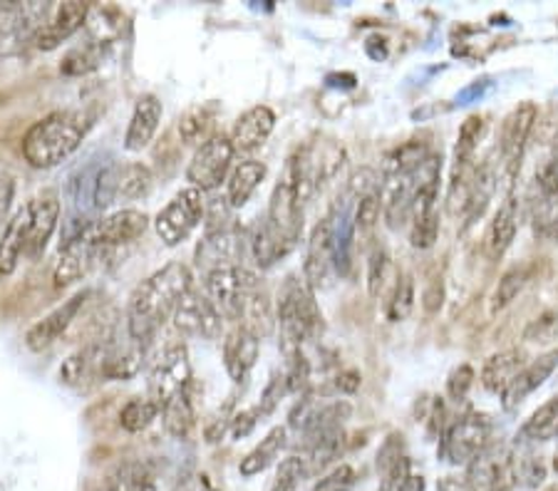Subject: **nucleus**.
<instances>
[{
    "label": "nucleus",
    "instance_id": "nucleus-10",
    "mask_svg": "<svg viewBox=\"0 0 558 491\" xmlns=\"http://www.w3.org/2000/svg\"><path fill=\"white\" fill-rule=\"evenodd\" d=\"M192 385V360L186 345H172L161 353L149 372V400L161 407L182 395Z\"/></svg>",
    "mask_w": 558,
    "mask_h": 491
},
{
    "label": "nucleus",
    "instance_id": "nucleus-52",
    "mask_svg": "<svg viewBox=\"0 0 558 491\" xmlns=\"http://www.w3.org/2000/svg\"><path fill=\"white\" fill-rule=\"evenodd\" d=\"M258 419H260V415H258L256 407L254 409H244V413H239L236 417L231 419V434L236 437V440L251 434V430H254Z\"/></svg>",
    "mask_w": 558,
    "mask_h": 491
},
{
    "label": "nucleus",
    "instance_id": "nucleus-1",
    "mask_svg": "<svg viewBox=\"0 0 558 491\" xmlns=\"http://www.w3.org/2000/svg\"><path fill=\"white\" fill-rule=\"evenodd\" d=\"M194 289L192 271L184 263H167L151 273L137 291L132 293L128 308V333L142 345H149L159 328L174 318L179 303Z\"/></svg>",
    "mask_w": 558,
    "mask_h": 491
},
{
    "label": "nucleus",
    "instance_id": "nucleus-56",
    "mask_svg": "<svg viewBox=\"0 0 558 491\" xmlns=\"http://www.w3.org/2000/svg\"><path fill=\"white\" fill-rule=\"evenodd\" d=\"M360 382H363V378H360V372L345 370V372H340L338 378H336V388L340 392H345V395H353V392L360 390Z\"/></svg>",
    "mask_w": 558,
    "mask_h": 491
},
{
    "label": "nucleus",
    "instance_id": "nucleus-3",
    "mask_svg": "<svg viewBox=\"0 0 558 491\" xmlns=\"http://www.w3.org/2000/svg\"><path fill=\"white\" fill-rule=\"evenodd\" d=\"M89 130L85 112L60 110L35 122L23 137V157L35 169H52L70 159Z\"/></svg>",
    "mask_w": 558,
    "mask_h": 491
},
{
    "label": "nucleus",
    "instance_id": "nucleus-17",
    "mask_svg": "<svg viewBox=\"0 0 558 491\" xmlns=\"http://www.w3.org/2000/svg\"><path fill=\"white\" fill-rule=\"evenodd\" d=\"M87 234V231H85ZM110 251V248L97 246L95 241L87 236H80L72 244L60 248V258L56 263V285L58 289H68V285L83 281L93 268L100 263V258Z\"/></svg>",
    "mask_w": 558,
    "mask_h": 491
},
{
    "label": "nucleus",
    "instance_id": "nucleus-19",
    "mask_svg": "<svg viewBox=\"0 0 558 491\" xmlns=\"http://www.w3.org/2000/svg\"><path fill=\"white\" fill-rule=\"evenodd\" d=\"M87 298H89V293L83 291V293H77V296L68 298L52 312H48V316L38 320V323H35L28 333H25V345H28L33 353H43L45 347L58 343L60 335L65 333V330L72 326V320L77 318V312L83 310Z\"/></svg>",
    "mask_w": 558,
    "mask_h": 491
},
{
    "label": "nucleus",
    "instance_id": "nucleus-40",
    "mask_svg": "<svg viewBox=\"0 0 558 491\" xmlns=\"http://www.w3.org/2000/svg\"><path fill=\"white\" fill-rule=\"evenodd\" d=\"M93 375H97L93 347H85V351L70 355L60 368V380L65 382V385H83V382L87 378H93Z\"/></svg>",
    "mask_w": 558,
    "mask_h": 491
},
{
    "label": "nucleus",
    "instance_id": "nucleus-6",
    "mask_svg": "<svg viewBox=\"0 0 558 491\" xmlns=\"http://www.w3.org/2000/svg\"><path fill=\"white\" fill-rule=\"evenodd\" d=\"M260 289V281L254 271L244 266H229L216 268V271L206 273L204 293L214 303L223 320H244V312L248 308V300Z\"/></svg>",
    "mask_w": 558,
    "mask_h": 491
},
{
    "label": "nucleus",
    "instance_id": "nucleus-12",
    "mask_svg": "<svg viewBox=\"0 0 558 491\" xmlns=\"http://www.w3.org/2000/svg\"><path fill=\"white\" fill-rule=\"evenodd\" d=\"M511 452L501 444H489L470 467H466L464 491H509L514 487Z\"/></svg>",
    "mask_w": 558,
    "mask_h": 491
},
{
    "label": "nucleus",
    "instance_id": "nucleus-5",
    "mask_svg": "<svg viewBox=\"0 0 558 491\" xmlns=\"http://www.w3.org/2000/svg\"><path fill=\"white\" fill-rule=\"evenodd\" d=\"M494 422L489 415L470 413L459 415L439 434V459L452 467H470L480 454L492 444Z\"/></svg>",
    "mask_w": 558,
    "mask_h": 491
},
{
    "label": "nucleus",
    "instance_id": "nucleus-46",
    "mask_svg": "<svg viewBox=\"0 0 558 491\" xmlns=\"http://www.w3.org/2000/svg\"><path fill=\"white\" fill-rule=\"evenodd\" d=\"M355 481V469L350 467V464H338V467L330 469L326 477L315 481L313 491H353Z\"/></svg>",
    "mask_w": 558,
    "mask_h": 491
},
{
    "label": "nucleus",
    "instance_id": "nucleus-34",
    "mask_svg": "<svg viewBox=\"0 0 558 491\" xmlns=\"http://www.w3.org/2000/svg\"><path fill=\"white\" fill-rule=\"evenodd\" d=\"M151 172L144 164H122L117 172V201H134L151 192Z\"/></svg>",
    "mask_w": 558,
    "mask_h": 491
},
{
    "label": "nucleus",
    "instance_id": "nucleus-7",
    "mask_svg": "<svg viewBox=\"0 0 558 491\" xmlns=\"http://www.w3.org/2000/svg\"><path fill=\"white\" fill-rule=\"evenodd\" d=\"M343 151L332 142H315V145L301 147L295 155L288 159L286 164V182L293 184L299 199L305 201L326 184V179L338 172V167L343 164Z\"/></svg>",
    "mask_w": 558,
    "mask_h": 491
},
{
    "label": "nucleus",
    "instance_id": "nucleus-20",
    "mask_svg": "<svg viewBox=\"0 0 558 491\" xmlns=\"http://www.w3.org/2000/svg\"><path fill=\"white\" fill-rule=\"evenodd\" d=\"M276 127V112L266 105H256L246 110L233 124L231 132V145L236 155H251L266 145V139L271 137Z\"/></svg>",
    "mask_w": 558,
    "mask_h": 491
},
{
    "label": "nucleus",
    "instance_id": "nucleus-24",
    "mask_svg": "<svg viewBox=\"0 0 558 491\" xmlns=\"http://www.w3.org/2000/svg\"><path fill=\"white\" fill-rule=\"evenodd\" d=\"M258 335L244 326H239L227 335V341H223V365H227V372L233 382H246L248 372L254 370L258 360Z\"/></svg>",
    "mask_w": 558,
    "mask_h": 491
},
{
    "label": "nucleus",
    "instance_id": "nucleus-26",
    "mask_svg": "<svg viewBox=\"0 0 558 491\" xmlns=\"http://www.w3.org/2000/svg\"><path fill=\"white\" fill-rule=\"evenodd\" d=\"M519 231V204L514 196H507L501 207L494 213L489 221L487 236H484V248H487V256L499 261V258L509 251L511 244H514Z\"/></svg>",
    "mask_w": 558,
    "mask_h": 491
},
{
    "label": "nucleus",
    "instance_id": "nucleus-54",
    "mask_svg": "<svg viewBox=\"0 0 558 491\" xmlns=\"http://www.w3.org/2000/svg\"><path fill=\"white\" fill-rule=\"evenodd\" d=\"M546 328H551V330L558 328V316H556V312H544V316L538 318L536 323L526 330V341H544Z\"/></svg>",
    "mask_w": 558,
    "mask_h": 491
},
{
    "label": "nucleus",
    "instance_id": "nucleus-25",
    "mask_svg": "<svg viewBox=\"0 0 558 491\" xmlns=\"http://www.w3.org/2000/svg\"><path fill=\"white\" fill-rule=\"evenodd\" d=\"M161 112H165V107H161L157 95H142L132 110L130 127L128 134H124V149L142 151L144 147H149V142L155 139L159 130Z\"/></svg>",
    "mask_w": 558,
    "mask_h": 491
},
{
    "label": "nucleus",
    "instance_id": "nucleus-41",
    "mask_svg": "<svg viewBox=\"0 0 558 491\" xmlns=\"http://www.w3.org/2000/svg\"><path fill=\"white\" fill-rule=\"evenodd\" d=\"M308 475L311 471H308V462H305V457H288L281 462V467H278L268 491H299L303 479Z\"/></svg>",
    "mask_w": 558,
    "mask_h": 491
},
{
    "label": "nucleus",
    "instance_id": "nucleus-18",
    "mask_svg": "<svg viewBox=\"0 0 558 491\" xmlns=\"http://www.w3.org/2000/svg\"><path fill=\"white\" fill-rule=\"evenodd\" d=\"M28 238H25V258H40L50 236L56 234L60 221V199L56 194H43L28 207Z\"/></svg>",
    "mask_w": 558,
    "mask_h": 491
},
{
    "label": "nucleus",
    "instance_id": "nucleus-44",
    "mask_svg": "<svg viewBox=\"0 0 558 491\" xmlns=\"http://www.w3.org/2000/svg\"><path fill=\"white\" fill-rule=\"evenodd\" d=\"M380 211H383L380 189L360 196L357 207H355V226L360 234H371V231L375 229V223L380 221Z\"/></svg>",
    "mask_w": 558,
    "mask_h": 491
},
{
    "label": "nucleus",
    "instance_id": "nucleus-50",
    "mask_svg": "<svg viewBox=\"0 0 558 491\" xmlns=\"http://www.w3.org/2000/svg\"><path fill=\"white\" fill-rule=\"evenodd\" d=\"M286 392H291L288 390V380H286V372L281 375V372H276L274 378H271V382H268L266 385V390H264V395H260V405L256 407L258 409V415L264 417V415H271L274 409L281 405V397L286 395Z\"/></svg>",
    "mask_w": 558,
    "mask_h": 491
},
{
    "label": "nucleus",
    "instance_id": "nucleus-57",
    "mask_svg": "<svg viewBox=\"0 0 558 491\" xmlns=\"http://www.w3.org/2000/svg\"><path fill=\"white\" fill-rule=\"evenodd\" d=\"M174 491H221L206 475H196L179 484Z\"/></svg>",
    "mask_w": 558,
    "mask_h": 491
},
{
    "label": "nucleus",
    "instance_id": "nucleus-32",
    "mask_svg": "<svg viewBox=\"0 0 558 491\" xmlns=\"http://www.w3.org/2000/svg\"><path fill=\"white\" fill-rule=\"evenodd\" d=\"M161 419H165L169 434L177 440H189V434L194 432V405L189 390L161 407Z\"/></svg>",
    "mask_w": 558,
    "mask_h": 491
},
{
    "label": "nucleus",
    "instance_id": "nucleus-39",
    "mask_svg": "<svg viewBox=\"0 0 558 491\" xmlns=\"http://www.w3.org/2000/svg\"><path fill=\"white\" fill-rule=\"evenodd\" d=\"M511 467H514V481L526 489H534L546 479V464L542 457L531 452H511Z\"/></svg>",
    "mask_w": 558,
    "mask_h": 491
},
{
    "label": "nucleus",
    "instance_id": "nucleus-33",
    "mask_svg": "<svg viewBox=\"0 0 558 491\" xmlns=\"http://www.w3.org/2000/svg\"><path fill=\"white\" fill-rule=\"evenodd\" d=\"M558 437V395L544 402L534 415L521 427V440L529 442H546Z\"/></svg>",
    "mask_w": 558,
    "mask_h": 491
},
{
    "label": "nucleus",
    "instance_id": "nucleus-29",
    "mask_svg": "<svg viewBox=\"0 0 558 491\" xmlns=\"http://www.w3.org/2000/svg\"><path fill=\"white\" fill-rule=\"evenodd\" d=\"M25 238H28V209H21L0 234V275L15 271L21 256H25Z\"/></svg>",
    "mask_w": 558,
    "mask_h": 491
},
{
    "label": "nucleus",
    "instance_id": "nucleus-47",
    "mask_svg": "<svg viewBox=\"0 0 558 491\" xmlns=\"http://www.w3.org/2000/svg\"><path fill=\"white\" fill-rule=\"evenodd\" d=\"M288 360V370H286V380H288V390L291 392H305L308 390V382H311V363L305 353H295L291 357H286Z\"/></svg>",
    "mask_w": 558,
    "mask_h": 491
},
{
    "label": "nucleus",
    "instance_id": "nucleus-28",
    "mask_svg": "<svg viewBox=\"0 0 558 491\" xmlns=\"http://www.w3.org/2000/svg\"><path fill=\"white\" fill-rule=\"evenodd\" d=\"M521 370H524V353L521 351L511 347V351L494 353L482 368V385L494 392V395H501Z\"/></svg>",
    "mask_w": 558,
    "mask_h": 491
},
{
    "label": "nucleus",
    "instance_id": "nucleus-16",
    "mask_svg": "<svg viewBox=\"0 0 558 491\" xmlns=\"http://www.w3.org/2000/svg\"><path fill=\"white\" fill-rule=\"evenodd\" d=\"M332 275L336 273V254H332V226L330 219L326 217L318 221V226L313 229L308 241V254H305L303 263V279L308 281L313 291L328 289Z\"/></svg>",
    "mask_w": 558,
    "mask_h": 491
},
{
    "label": "nucleus",
    "instance_id": "nucleus-22",
    "mask_svg": "<svg viewBox=\"0 0 558 491\" xmlns=\"http://www.w3.org/2000/svg\"><path fill=\"white\" fill-rule=\"evenodd\" d=\"M558 368V351H548L544 355H538L536 360H531L529 365H524L514 382L501 392V405L504 409H517L521 402H524L529 395L544 385V382L551 378L554 370Z\"/></svg>",
    "mask_w": 558,
    "mask_h": 491
},
{
    "label": "nucleus",
    "instance_id": "nucleus-38",
    "mask_svg": "<svg viewBox=\"0 0 558 491\" xmlns=\"http://www.w3.org/2000/svg\"><path fill=\"white\" fill-rule=\"evenodd\" d=\"M157 415H159V407L149 397H134L122 407L120 425L122 430L137 434L147 430V427L157 419Z\"/></svg>",
    "mask_w": 558,
    "mask_h": 491
},
{
    "label": "nucleus",
    "instance_id": "nucleus-53",
    "mask_svg": "<svg viewBox=\"0 0 558 491\" xmlns=\"http://www.w3.org/2000/svg\"><path fill=\"white\" fill-rule=\"evenodd\" d=\"M13 194H15V182L11 176H0V229H3L8 211H11V204H13ZM3 234V231H0Z\"/></svg>",
    "mask_w": 558,
    "mask_h": 491
},
{
    "label": "nucleus",
    "instance_id": "nucleus-11",
    "mask_svg": "<svg viewBox=\"0 0 558 491\" xmlns=\"http://www.w3.org/2000/svg\"><path fill=\"white\" fill-rule=\"evenodd\" d=\"M536 120H538V107L534 102H521L501 122L499 167L507 182H514V176L519 174L521 159H524V151L531 139V132L536 127Z\"/></svg>",
    "mask_w": 558,
    "mask_h": 491
},
{
    "label": "nucleus",
    "instance_id": "nucleus-45",
    "mask_svg": "<svg viewBox=\"0 0 558 491\" xmlns=\"http://www.w3.org/2000/svg\"><path fill=\"white\" fill-rule=\"evenodd\" d=\"M387 271H390V256H387L383 246H375L371 254V261H367V291H371L373 298H377L383 293Z\"/></svg>",
    "mask_w": 558,
    "mask_h": 491
},
{
    "label": "nucleus",
    "instance_id": "nucleus-31",
    "mask_svg": "<svg viewBox=\"0 0 558 491\" xmlns=\"http://www.w3.org/2000/svg\"><path fill=\"white\" fill-rule=\"evenodd\" d=\"M286 427H274L271 432H268L260 444H256L254 450H251L244 459L239 464V471L244 477H256L260 471H266L271 464L278 459V454L286 446Z\"/></svg>",
    "mask_w": 558,
    "mask_h": 491
},
{
    "label": "nucleus",
    "instance_id": "nucleus-15",
    "mask_svg": "<svg viewBox=\"0 0 558 491\" xmlns=\"http://www.w3.org/2000/svg\"><path fill=\"white\" fill-rule=\"evenodd\" d=\"M149 226V217L137 209H120L110 213V217L97 219L93 226L87 229V238L95 241L102 248H114L137 241Z\"/></svg>",
    "mask_w": 558,
    "mask_h": 491
},
{
    "label": "nucleus",
    "instance_id": "nucleus-21",
    "mask_svg": "<svg viewBox=\"0 0 558 491\" xmlns=\"http://www.w3.org/2000/svg\"><path fill=\"white\" fill-rule=\"evenodd\" d=\"M377 475H380V491H402L412 477V462L400 432L387 434L377 450Z\"/></svg>",
    "mask_w": 558,
    "mask_h": 491
},
{
    "label": "nucleus",
    "instance_id": "nucleus-58",
    "mask_svg": "<svg viewBox=\"0 0 558 491\" xmlns=\"http://www.w3.org/2000/svg\"><path fill=\"white\" fill-rule=\"evenodd\" d=\"M548 491H558V487H554V489H548Z\"/></svg>",
    "mask_w": 558,
    "mask_h": 491
},
{
    "label": "nucleus",
    "instance_id": "nucleus-36",
    "mask_svg": "<svg viewBox=\"0 0 558 491\" xmlns=\"http://www.w3.org/2000/svg\"><path fill=\"white\" fill-rule=\"evenodd\" d=\"M432 155L429 147L425 142H404L402 147H398L392 151L390 157L385 159V167H383V176H392V174H408V172H415V169L425 162V159Z\"/></svg>",
    "mask_w": 558,
    "mask_h": 491
},
{
    "label": "nucleus",
    "instance_id": "nucleus-9",
    "mask_svg": "<svg viewBox=\"0 0 558 491\" xmlns=\"http://www.w3.org/2000/svg\"><path fill=\"white\" fill-rule=\"evenodd\" d=\"M233 155L236 151H233L231 139L223 137V134H214L196 149V155L186 167V179L199 192L219 189L223 182H229Z\"/></svg>",
    "mask_w": 558,
    "mask_h": 491
},
{
    "label": "nucleus",
    "instance_id": "nucleus-43",
    "mask_svg": "<svg viewBox=\"0 0 558 491\" xmlns=\"http://www.w3.org/2000/svg\"><path fill=\"white\" fill-rule=\"evenodd\" d=\"M437 236H439V213L437 211L425 213V217H415L410 221V244L420 248V251L435 246Z\"/></svg>",
    "mask_w": 558,
    "mask_h": 491
},
{
    "label": "nucleus",
    "instance_id": "nucleus-48",
    "mask_svg": "<svg viewBox=\"0 0 558 491\" xmlns=\"http://www.w3.org/2000/svg\"><path fill=\"white\" fill-rule=\"evenodd\" d=\"M209 124H211L209 112L192 110L182 122H179V134H182V139L186 142V145H196V142L206 137V130H209Z\"/></svg>",
    "mask_w": 558,
    "mask_h": 491
},
{
    "label": "nucleus",
    "instance_id": "nucleus-2",
    "mask_svg": "<svg viewBox=\"0 0 558 491\" xmlns=\"http://www.w3.org/2000/svg\"><path fill=\"white\" fill-rule=\"evenodd\" d=\"M303 234V201L295 194L293 184L281 182L276 184L268 201V213L248 238V248L254 261L260 268H271L299 246Z\"/></svg>",
    "mask_w": 558,
    "mask_h": 491
},
{
    "label": "nucleus",
    "instance_id": "nucleus-30",
    "mask_svg": "<svg viewBox=\"0 0 558 491\" xmlns=\"http://www.w3.org/2000/svg\"><path fill=\"white\" fill-rule=\"evenodd\" d=\"M266 179V164L256 162V159H246L236 169H233L227 182V201L231 209L246 207V201L254 196L258 184Z\"/></svg>",
    "mask_w": 558,
    "mask_h": 491
},
{
    "label": "nucleus",
    "instance_id": "nucleus-14",
    "mask_svg": "<svg viewBox=\"0 0 558 491\" xmlns=\"http://www.w3.org/2000/svg\"><path fill=\"white\" fill-rule=\"evenodd\" d=\"M174 326L177 330H182L184 335L216 341V337L221 335L223 318L219 316V310L214 308V303L206 293L192 289L174 310Z\"/></svg>",
    "mask_w": 558,
    "mask_h": 491
},
{
    "label": "nucleus",
    "instance_id": "nucleus-27",
    "mask_svg": "<svg viewBox=\"0 0 558 491\" xmlns=\"http://www.w3.org/2000/svg\"><path fill=\"white\" fill-rule=\"evenodd\" d=\"M159 471L149 459L120 462L105 479V491H157Z\"/></svg>",
    "mask_w": 558,
    "mask_h": 491
},
{
    "label": "nucleus",
    "instance_id": "nucleus-55",
    "mask_svg": "<svg viewBox=\"0 0 558 491\" xmlns=\"http://www.w3.org/2000/svg\"><path fill=\"white\" fill-rule=\"evenodd\" d=\"M487 87H489V77H482V79H474L472 85H466L462 93L457 95V105H470V102H474L476 97H482L484 93H487Z\"/></svg>",
    "mask_w": 558,
    "mask_h": 491
},
{
    "label": "nucleus",
    "instance_id": "nucleus-51",
    "mask_svg": "<svg viewBox=\"0 0 558 491\" xmlns=\"http://www.w3.org/2000/svg\"><path fill=\"white\" fill-rule=\"evenodd\" d=\"M422 306H425L429 316H437V312L442 310V306H445V285H442V281L435 279L427 285L425 293H422Z\"/></svg>",
    "mask_w": 558,
    "mask_h": 491
},
{
    "label": "nucleus",
    "instance_id": "nucleus-42",
    "mask_svg": "<svg viewBox=\"0 0 558 491\" xmlns=\"http://www.w3.org/2000/svg\"><path fill=\"white\" fill-rule=\"evenodd\" d=\"M102 62V42L85 45V48L72 50L62 60V73L65 75H87Z\"/></svg>",
    "mask_w": 558,
    "mask_h": 491
},
{
    "label": "nucleus",
    "instance_id": "nucleus-13",
    "mask_svg": "<svg viewBox=\"0 0 558 491\" xmlns=\"http://www.w3.org/2000/svg\"><path fill=\"white\" fill-rule=\"evenodd\" d=\"M244 231L236 226H223L216 231H206V236L196 246V266L204 273H211L216 268L241 266L239 261L244 258Z\"/></svg>",
    "mask_w": 558,
    "mask_h": 491
},
{
    "label": "nucleus",
    "instance_id": "nucleus-23",
    "mask_svg": "<svg viewBox=\"0 0 558 491\" xmlns=\"http://www.w3.org/2000/svg\"><path fill=\"white\" fill-rule=\"evenodd\" d=\"M89 5L80 3V0H70V3H60L52 11L50 21L35 33V42L40 50H56L60 42H65L70 35H75L87 21Z\"/></svg>",
    "mask_w": 558,
    "mask_h": 491
},
{
    "label": "nucleus",
    "instance_id": "nucleus-37",
    "mask_svg": "<svg viewBox=\"0 0 558 491\" xmlns=\"http://www.w3.org/2000/svg\"><path fill=\"white\" fill-rule=\"evenodd\" d=\"M415 300H417L415 279H412L410 273H402L398 283H395L390 300H387V308H385L387 320H390V323L408 320L412 316V310H415Z\"/></svg>",
    "mask_w": 558,
    "mask_h": 491
},
{
    "label": "nucleus",
    "instance_id": "nucleus-8",
    "mask_svg": "<svg viewBox=\"0 0 558 491\" xmlns=\"http://www.w3.org/2000/svg\"><path fill=\"white\" fill-rule=\"evenodd\" d=\"M206 213L204 192L184 189L179 192L165 209L157 213L155 231L165 246H179L182 241L192 236V231L199 226Z\"/></svg>",
    "mask_w": 558,
    "mask_h": 491
},
{
    "label": "nucleus",
    "instance_id": "nucleus-49",
    "mask_svg": "<svg viewBox=\"0 0 558 491\" xmlns=\"http://www.w3.org/2000/svg\"><path fill=\"white\" fill-rule=\"evenodd\" d=\"M474 368L472 365H459V368L452 370V375H449L447 380V395L452 397L454 402H464L466 395H470V390L474 385Z\"/></svg>",
    "mask_w": 558,
    "mask_h": 491
},
{
    "label": "nucleus",
    "instance_id": "nucleus-4",
    "mask_svg": "<svg viewBox=\"0 0 558 491\" xmlns=\"http://www.w3.org/2000/svg\"><path fill=\"white\" fill-rule=\"evenodd\" d=\"M278 328H281V351L286 357L303 351L305 343L323 333V312L315 291L299 273H291L283 283L276 306Z\"/></svg>",
    "mask_w": 558,
    "mask_h": 491
},
{
    "label": "nucleus",
    "instance_id": "nucleus-35",
    "mask_svg": "<svg viewBox=\"0 0 558 491\" xmlns=\"http://www.w3.org/2000/svg\"><path fill=\"white\" fill-rule=\"evenodd\" d=\"M529 281H531V268L529 266L509 268V271L499 279L497 289H494V296H492V312H494V316L501 312L504 308H509L511 303L519 298V293L526 289Z\"/></svg>",
    "mask_w": 558,
    "mask_h": 491
}]
</instances>
